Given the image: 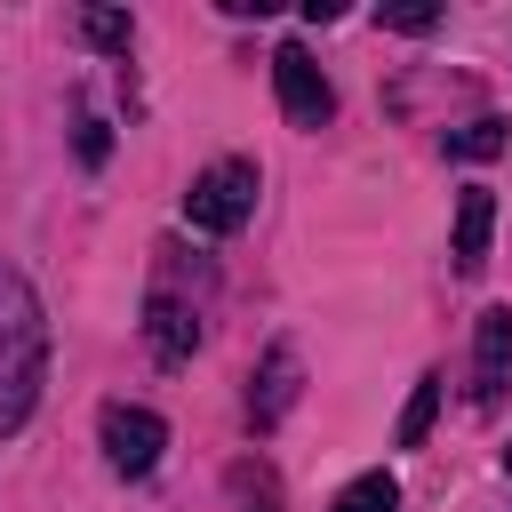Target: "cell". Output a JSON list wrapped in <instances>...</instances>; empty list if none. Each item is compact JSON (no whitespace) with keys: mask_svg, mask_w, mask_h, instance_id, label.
<instances>
[{"mask_svg":"<svg viewBox=\"0 0 512 512\" xmlns=\"http://www.w3.org/2000/svg\"><path fill=\"white\" fill-rule=\"evenodd\" d=\"M272 88H280L288 128H328L336 88H328V72L312 64V48H304V40H280V48H272Z\"/></svg>","mask_w":512,"mask_h":512,"instance_id":"3957f363","label":"cell"},{"mask_svg":"<svg viewBox=\"0 0 512 512\" xmlns=\"http://www.w3.org/2000/svg\"><path fill=\"white\" fill-rule=\"evenodd\" d=\"M504 464H512V448H504Z\"/></svg>","mask_w":512,"mask_h":512,"instance_id":"9a60e30c","label":"cell"},{"mask_svg":"<svg viewBox=\"0 0 512 512\" xmlns=\"http://www.w3.org/2000/svg\"><path fill=\"white\" fill-rule=\"evenodd\" d=\"M72 24H80V40H88V48H128V40H136V24H128L120 8H80Z\"/></svg>","mask_w":512,"mask_h":512,"instance_id":"30bf717a","label":"cell"},{"mask_svg":"<svg viewBox=\"0 0 512 512\" xmlns=\"http://www.w3.org/2000/svg\"><path fill=\"white\" fill-rule=\"evenodd\" d=\"M104 152H112V136H104V120H80V160H88V168H96V160H104Z\"/></svg>","mask_w":512,"mask_h":512,"instance_id":"5bb4252c","label":"cell"},{"mask_svg":"<svg viewBox=\"0 0 512 512\" xmlns=\"http://www.w3.org/2000/svg\"><path fill=\"white\" fill-rule=\"evenodd\" d=\"M40 376H48V312H40L32 280L0 256V440L32 424Z\"/></svg>","mask_w":512,"mask_h":512,"instance_id":"6da1fadb","label":"cell"},{"mask_svg":"<svg viewBox=\"0 0 512 512\" xmlns=\"http://www.w3.org/2000/svg\"><path fill=\"white\" fill-rule=\"evenodd\" d=\"M288 408H296V344H272L264 368H256V384H248V424L272 432Z\"/></svg>","mask_w":512,"mask_h":512,"instance_id":"52a82bcc","label":"cell"},{"mask_svg":"<svg viewBox=\"0 0 512 512\" xmlns=\"http://www.w3.org/2000/svg\"><path fill=\"white\" fill-rule=\"evenodd\" d=\"M384 24H392V32H432L440 8H384Z\"/></svg>","mask_w":512,"mask_h":512,"instance_id":"4fadbf2b","label":"cell"},{"mask_svg":"<svg viewBox=\"0 0 512 512\" xmlns=\"http://www.w3.org/2000/svg\"><path fill=\"white\" fill-rule=\"evenodd\" d=\"M96 432H104V464H112L120 480H144V472L160 464V448H168V424H160L152 408H128V400H112Z\"/></svg>","mask_w":512,"mask_h":512,"instance_id":"5b68a950","label":"cell"},{"mask_svg":"<svg viewBox=\"0 0 512 512\" xmlns=\"http://www.w3.org/2000/svg\"><path fill=\"white\" fill-rule=\"evenodd\" d=\"M432 416H440V376H424V384L408 392V408H400V448H416V440L432 432Z\"/></svg>","mask_w":512,"mask_h":512,"instance_id":"8fae6325","label":"cell"},{"mask_svg":"<svg viewBox=\"0 0 512 512\" xmlns=\"http://www.w3.org/2000/svg\"><path fill=\"white\" fill-rule=\"evenodd\" d=\"M504 384H512V312L488 304L472 328V408H496Z\"/></svg>","mask_w":512,"mask_h":512,"instance_id":"8992f818","label":"cell"},{"mask_svg":"<svg viewBox=\"0 0 512 512\" xmlns=\"http://www.w3.org/2000/svg\"><path fill=\"white\" fill-rule=\"evenodd\" d=\"M256 192H264L256 160H208V168L192 176V192H184V224L224 240V232H240V224L256 216Z\"/></svg>","mask_w":512,"mask_h":512,"instance_id":"7a4b0ae2","label":"cell"},{"mask_svg":"<svg viewBox=\"0 0 512 512\" xmlns=\"http://www.w3.org/2000/svg\"><path fill=\"white\" fill-rule=\"evenodd\" d=\"M448 152H456V160H488V152H504V120H464V128L448 136Z\"/></svg>","mask_w":512,"mask_h":512,"instance_id":"7c38bea8","label":"cell"},{"mask_svg":"<svg viewBox=\"0 0 512 512\" xmlns=\"http://www.w3.org/2000/svg\"><path fill=\"white\" fill-rule=\"evenodd\" d=\"M328 512H400V480H392V472H360Z\"/></svg>","mask_w":512,"mask_h":512,"instance_id":"9c48e42d","label":"cell"},{"mask_svg":"<svg viewBox=\"0 0 512 512\" xmlns=\"http://www.w3.org/2000/svg\"><path fill=\"white\" fill-rule=\"evenodd\" d=\"M144 344H152L160 368H184L192 344H200V296H176L168 264L152 272V296H144Z\"/></svg>","mask_w":512,"mask_h":512,"instance_id":"277c9868","label":"cell"},{"mask_svg":"<svg viewBox=\"0 0 512 512\" xmlns=\"http://www.w3.org/2000/svg\"><path fill=\"white\" fill-rule=\"evenodd\" d=\"M488 232H496V200H488V184H464V200H456V248H448L464 280L488 264Z\"/></svg>","mask_w":512,"mask_h":512,"instance_id":"ba28073f","label":"cell"}]
</instances>
